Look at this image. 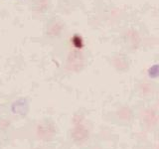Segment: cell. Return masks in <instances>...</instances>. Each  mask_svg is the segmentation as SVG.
I'll return each mask as SVG.
<instances>
[{"label":"cell","mask_w":159,"mask_h":149,"mask_svg":"<svg viewBox=\"0 0 159 149\" xmlns=\"http://www.w3.org/2000/svg\"><path fill=\"white\" fill-rule=\"evenodd\" d=\"M148 74L150 76V78L154 79L157 78L159 76V66L158 65H155V66H152L150 69L148 70Z\"/></svg>","instance_id":"6da1fadb"},{"label":"cell","mask_w":159,"mask_h":149,"mask_svg":"<svg viewBox=\"0 0 159 149\" xmlns=\"http://www.w3.org/2000/svg\"><path fill=\"white\" fill-rule=\"evenodd\" d=\"M73 42H74V45L77 48H81L83 46V41H82V39L80 38L79 36H75L74 39H73Z\"/></svg>","instance_id":"7a4b0ae2"}]
</instances>
